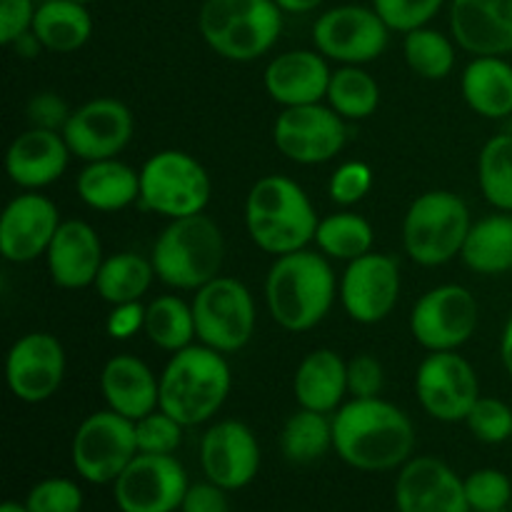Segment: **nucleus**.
<instances>
[{
  "instance_id": "f257e3e1",
  "label": "nucleus",
  "mask_w": 512,
  "mask_h": 512,
  "mask_svg": "<svg viewBox=\"0 0 512 512\" xmlns=\"http://www.w3.org/2000/svg\"><path fill=\"white\" fill-rule=\"evenodd\" d=\"M415 448L413 420L383 398H350L333 413V450L363 473L403 468Z\"/></svg>"
},
{
  "instance_id": "f03ea898",
  "label": "nucleus",
  "mask_w": 512,
  "mask_h": 512,
  "mask_svg": "<svg viewBox=\"0 0 512 512\" xmlns=\"http://www.w3.org/2000/svg\"><path fill=\"white\" fill-rule=\"evenodd\" d=\"M338 278L323 253L303 248L280 255L265 278V305L288 333H305L323 323L338 298Z\"/></svg>"
},
{
  "instance_id": "7ed1b4c3",
  "label": "nucleus",
  "mask_w": 512,
  "mask_h": 512,
  "mask_svg": "<svg viewBox=\"0 0 512 512\" xmlns=\"http://www.w3.org/2000/svg\"><path fill=\"white\" fill-rule=\"evenodd\" d=\"M233 375L223 353L208 345H188L173 353L160 373V410L185 428H195L218 415L230 395Z\"/></svg>"
},
{
  "instance_id": "20e7f679",
  "label": "nucleus",
  "mask_w": 512,
  "mask_h": 512,
  "mask_svg": "<svg viewBox=\"0 0 512 512\" xmlns=\"http://www.w3.org/2000/svg\"><path fill=\"white\" fill-rule=\"evenodd\" d=\"M318 223L308 193L285 175H265L245 198V228L250 240L275 258L308 248L315 240Z\"/></svg>"
},
{
  "instance_id": "39448f33",
  "label": "nucleus",
  "mask_w": 512,
  "mask_h": 512,
  "mask_svg": "<svg viewBox=\"0 0 512 512\" xmlns=\"http://www.w3.org/2000/svg\"><path fill=\"white\" fill-rule=\"evenodd\" d=\"M150 260L165 285L195 293L223 270V230L205 213L170 220L155 238Z\"/></svg>"
},
{
  "instance_id": "423d86ee",
  "label": "nucleus",
  "mask_w": 512,
  "mask_h": 512,
  "mask_svg": "<svg viewBox=\"0 0 512 512\" xmlns=\"http://www.w3.org/2000/svg\"><path fill=\"white\" fill-rule=\"evenodd\" d=\"M198 30L220 58L250 63L278 43L283 10L275 0H203Z\"/></svg>"
},
{
  "instance_id": "0eeeda50",
  "label": "nucleus",
  "mask_w": 512,
  "mask_h": 512,
  "mask_svg": "<svg viewBox=\"0 0 512 512\" xmlns=\"http://www.w3.org/2000/svg\"><path fill=\"white\" fill-rule=\"evenodd\" d=\"M470 210L450 190H428L410 203L403 218V245L410 260L438 268L463 253L470 233Z\"/></svg>"
},
{
  "instance_id": "6e6552de",
  "label": "nucleus",
  "mask_w": 512,
  "mask_h": 512,
  "mask_svg": "<svg viewBox=\"0 0 512 512\" xmlns=\"http://www.w3.org/2000/svg\"><path fill=\"white\" fill-rule=\"evenodd\" d=\"M210 190L208 170L185 150H160L140 168V205L168 220L205 213Z\"/></svg>"
},
{
  "instance_id": "1a4fd4ad",
  "label": "nucleus",
  "mask_w": 512,
  "mask_h": 512,
  "mask_svg": "<svg viewBox=\"0 0 512 512\" xmlns=\"http://www.w3.org/2000/svg\"><path fill=\"white\" fill-rule=\"evenodd\" d=\"M193 315L198 340L218 353H238L255 333V300L248 285L218 275L195 290Z\"/></svg>"
},
{
  "instance_id": "9d476101",
  "label": "nucleus",
  "mask_w": 512,
  "mask_h": 512,
  "mask_svg": "<svg viewBox=\"0 0 512 512\" xmlns=\"http://www.w3.org/2000/svg\"><path fill=\"white\" fill-rule=\"evenodd\" d=\"M135 455V423L110 408L88 415L70 443L75 473L93 485H113Z\"/></svg>"
},
{
  "instance_id": "9b49d317",
  "label": "nucleus",
  "mask_w": 512,
  "mask_h": 512,
  "mask_svg": "<svg viewBox=\"0 0 512 512\" xmlns=\"http://www.w3.org/2000/svg\"><path fill=\"white\" fill-rule=\"evenodd\" d=\"M388 43L390 28L373 5H338L313 23L315 50L340 65L373 63Z\"/></svg>"
},
{
  "instance_id": "f8f14e48",
  "label": "nucleus",
  "mask_w": 512,
  "mask_h": 512,
  "mask_svg": "<svg viewBox=\"0 0 512 512\" xmlns=\"http://www.w3.org/2000/svg\"><path fill=\"white\" fill-rule=\"evenodd\" d=\"M480 323V305L463 285H438L420 295L410 313V333L428 353L458 350L475 335Z\"/></svg>"
},
{
  "instance_id": "ddd939ff",
  "label": "nucleus",
  "mask_w": 512,
  "mask_h": 512,
  "mask_svg": "<svg viewBox=\"0 0 512 512\" xmlns=\"http://www.w3.org/2000/svg\"><path fill=\"white\" fill-rule=\"evenodd\" d=\"M415 395L433 420L465 423L480 398L478 373L458 350L430 353L415 373Z\"/></svg>"
},
{
  "instance_id": "4468645a",
  "label": "nucleus",
  "mask_w": 512,
  "mask_h": 512,
  "mask_svg": "<svg viewBox=\"0 0 512 512\" xmlns=\"http://www.w3.org/2000/svg\"><path fill=\"white\" fill-rule=\"evenodd\" d=\"M188 488V473L175 455L138 453L113 483V498L120 512H175Z\"/></svg>"
},
{
  "instance_id": "2eb2a0df",
  "label": "nucleus",
  "mask_w": 512,
  "mask_h": 512,
  "mask_svg": "<svg viewBox=\"0 0 512 512\" xmlns=\"http://www.w3.org/2000/svg\"><path fill=\"white\" fill-rule=\"evenodd\" d=\"M345 138V118L323 103L283 108L273 125L275 148L298 165L328 163L345 148Z\"/></svg>"
},
{
  "instance_id": "dca6fc26",
  "label": "nucleus",
  "mask_w": 512,
  "mask_h": 512,
  "mask_svg": "<svg viewBox=\"0 0 512 512\" xmlns=\"http://www.w3.org/2000/svg\"><path fill=\"white\" fill-rule=\"evenodd\" d=\"M403 288L400 265L393 255L373 253L350 260L340 278V303L350 320L375 325L395 310Z\"/></svg>"
},
{
  "instance_id": "f3484780",
  "label": "nucleus",
  "mask_w": 512,
  "mask_h": 512,
  "mask_svg": "<svg viewBox=\"0 0 512 512\" xmlns=\"http://www.w3.org/2000/svg\"><path fill=\"white\" fill-rule=\"evenodd\" d=\"M135 120L125 103L115 98H95L70 113L63 138L75 158L93 160L118 158L133 138Z\"/></svg>"
},
{
  "instance_id": "a211bd4d",
  "label": "nucleus",
  "mask_w": 512,
  "mask_h": 512,
  "mask_svg": "<svg viewBox=\"0 0 512 512\" xmlns=\"http://www.w3.org/2000/svg\"><path fill=\"white\" fill-rule=\"evenodd\" d=\"M65 378V348L53 333H28L5 358V383L20 403L38 405L53 398Z\"/></svg>"
},
{
  "instance_id": "6ab92c4d",
  "label": "nucleus",
  "mask_w": 512,
  "mask_h": 512,
  "mask_svg": "<svg viewBox=\"0 0 512 512\" xmlns=\"http://www.w3.org/2000/svg\"><path fill=\"white\" fill-rule=\"evenodd\" d=\"M55 203L38 190H25L5 205L0 215V253L8 263L25 265L48 253L60 228Z\"/></svg>"
},
{
  "instance_id": "aec40b11",
  "label": "nucleus",
  "mask_w": 512,
  "mask_h": 512,
  "mask_svg": "<svg viewBox=\"0 0 512 512\" xmlns=\"http://www.w3.org/2000/svg\"><path fill=\"white\" fill-rule=\"evenodd\" d=\"M200 465L205 478L228 493L245 488L260 470L258 438L240 420H220L200 440Z\"/></svg>"
},
{
  "instance_id": "412c9836",
  "label": "nucleus",
  "mask_w": 512,
  "mask_h": 512,
  "mask_svg": "<svg viewBox=\"0 0 512 512\" xmlns=\"http://www.w3.org/2000/svg\"><path fill=\"white\" fill-rule=\"evenodd\" d=\"M398 512H470L465 480L433 455L410 458L395 480Z\"/></svg>"
},
{
  "instance_id": "4be33fe9",
  "label": "nucleus",
  "mask_w": 512,
  "mask_h": 512,
  "mask_svg": "<svg viewBox=\"0 0 512 512\" xmlns=\"http://www.w3.org/2000/svg\"><path fill=\"white\" fill-rule=\"evenodd\" d=\"M450 33L473 55L512 53V0H450Z\"/></svg>"
},
{
  "instance_id": "5701e85b",
  "label": "nucleus",
  "mask_w": 512,
  "mask_h": 512,
  "mask_svg": "<svg viewBox=\"0 0 512 512\" xmlns=\"http://www.w3.org/2000/svg\"><path fill=\"white\" fill-rule=\"evenodd\" d=\"M103 260L100 235L85 220H63L48 253H45L50 280L63 290L95 285Z\"/></svg>"
},
{
  "instance_id": "b1692460",
  "label": "nucleus",
  "mask_w": 512,
  "mask_h": 512,
  "mask_svg": "<svg viewBox=\"0 0 512 512\" xmlns=\"http://www.w3.org/2000/svg\"><path fill=\"white\" fill-rule=\"evenodd\" d=\"M328 58L318 50H288L275 55L263 73V85L270 98L283 108L313 105L328 95Z\"/></svg>"
},
{
  "instance_id": "393cba45",
  "label": "nucleus",
  "mask_w": 512,
  "mask_h": 512,
  "mask_svg": "<svg viewBox=\"0 0 512 512\" xmlns=\"http://www.w3.org/2000/svg\"><path fill=\"white\" fill-rule=\"evenodd\" d=\"M70 148L58 130L28 128L10 143L5 153L8 178L23 190H43L65 173Z\"/></svg>"
},
{
  "instance_id": "a878e982",
  "label": "nucleus",
  "mask_w": 512,
  "mask_h": 512,
  "mask_svg": "<svg viewBox=\"0 0 512 512\" xmlns=\"http://www.w3.org/2000/svg\"><path fill=\"white\" fill-rule=\"evenodd\" d=\"M100 393L110 410L133 423L160 408V378L135 355H115L103 365Z\"/></svg>"
},
{
  "instance_id": "bb28decb",
  "label": "nucleus",
  "mask_w": 512,
  "mask_h": 512,
  "mask_svg": "<svg viewBox=\"0 0 512 512\" xmlns=\"http://www.w3.org/2000/svg\"><path fill=\"white\" fill-rule=\"evenodd\" d=\"M293 393L300 408L335 413L348 395V363L330 348L313 350L295 370Z\"/></svg>"
},
{
  "instance_id": "cd10ccee",
  "label": "nucleus",
  "mask_w": 512,
  "mask_h": 512,
  "mask_svg": "<svg viewBox=\"0 0 512 512\" xmlns=\"http://www.w3.org/2000/svg\"><path fill=\"white\" fill-rule=\"evenodd\" d=\"M460 90L468 108L483 118L512 115V65L503 55H475L465 65Z\"/></svg>"
},
{
  "instance_id": "c85d7f7f",
  "label": "nucleus",
  "mask_w": 512,
  "mask_h": 512,
  "mask_svg": "<svg viewBox=\"0 0 512 512\" xmlns=\"http://www.w3.org/2000/svg\"><path fill=\"white\" fill-rule=\"evenodd\" d=\"M75 188L80 200L98 213H118L140 203V173L118 158L85 163Z\"/></svg>"
},
{
  "instance_id": "c756f323",
  "label": "nucleus",
  "mask_w": 512,
  "mask_h": 512,
  "mask_svg": "<svg viewBox=\"0 0 512 512\" xmlns=\"http://www.w3.org/2000/svg\"><path fill=\"white\" fill-rule=\"evenodd\" d=\"M30 33L50 53H75L93 35V18H90L85 3L45 0L35 10Z\"/></svg>"
},
{
  "instance_id": "7c9ffc66",
  "label": "nucleus",
  "mask_w": 512,
  "mask_h": 512,
  "mask_svg": "<svg viewBox=\"0 0 512 512\" xmlns=\"http://www.w3.org/2000/svg\"><path fill=\"white\" fill-rule=\"evenodd\" d=\"M463 263L478 275H503L512 270V215L495 213L470 225Z\"/></svg>"
},
{
  "instance_id": "2f4dec72",
  "label": "nucleus",
  "mask_w": 512,
  "mask_h": 512,
  "mask_svg": "<svg viewBox=\"0 0 512 512\" xmlns=\"http://www.w3.org/2000/svg\"><path fill=\"white\" fill-rule=\"evenodd\" d=\"M153 278H158L153 260L128 250V253L108 255L103 260V268L95 278V290L110 305L140 303V298L153 285Z\"/></svg>"
},
{
  "instance_id": "473e14b6",
  "label": "nucleus",
  "mask_w": 512,
  "mask_h": 512,
  "mask_svg": "<svg viewBox=\"0 0 512 512\" xmlns=\"http://www.w3.org/2000/svg\"><path fill=\"white\" fill-rule=\"evenodd\" d=\"M143 333L155 348L168 353L188 348L193 345V338H198L193 303H185L178 295H160L145 305Z\"/></svg>"
},
{
  "instance_id": "72a5a7b5",
  "label": "nucleus",
  "mask_w": 512,
  "mask_h": 512,
  "mask_svg": "<svg viewBox=\"0 0 512 512\" xmlns=\"http://www.w3.org/2000/svg\"><path fill=\"white\" fill-rule=\"evenodd\" d=\"M280 450L285 460L295 465H308L325 458L328 450H333V418L300 408L285 420L280 430Z\"/></svg>"
},
{
  "instance_id": "f704fd0d",
  "label": "nucleus",
  "mask_w": 512,
  "mask_h": 512,
  "mask_svg": "<svg viewBox=\"0 0 512 512\" xmlns=\"http://www.w3.org/2000/svg\"><path fill=\"white\" fill-rule=\"evenodd\" d=\"M315 243L325 258L350 263L373 250L375 233L373 225L363 215L353 213V210H340V213L320 218Z\"/></svg>"
},
{
  "instance_id": "c9c22d12",
  "label": "nucleus",
  "mask_w": 512,
  "mask_h": 512,
  "mask_svg": "<svg viewBox=\"0 0 512 512\" xmlns=\"http://www.w3.org/2000/svg\"><path fill=\"white\" fill-rule=\"evenodd\" d=\"M330 108L345 120H365L378 110L380 85L363 65H340L333 70L325 95Z\"/></svg>"
},
{
  "instance_id": "e433bc0d",
  "label": "nucleus",
  "mask_w": 512,
  "mask_h": 512,
  "mask_svg": "<svg viewBox=\"0 0 512 512\" xmlns=\"http://www.w3.org/2000/svg\"><path fill=\"white\" fill-rule=\"evenodd\" d=\"M478 185L493 208L512 213V133L490 138L478 158Z\"/></svg>"
},
{
  "instance_id": "4c0bfd02",
  "label": "nucleus",
  "mask_w": 512,
  "mask_h": 512,
  "mask_svg": "<svg viewBox=\"0 0 512 512\" xmlns=\"http://www.w3.org/2000/svg\"><path fill=\"white\" fill-rule=\"evenodd\" d=\"M403 55L408 68L425 80H443L455 68V43L428 25L405 33Z\"/></svg>"
},
{
  "instance_id": "58836bf2",
  "label": "nucleus",
  "mask_w": 512,
  "mask_h": 512,
  "mask_svg": "<svg viewBox=\"0 0 512 512\" xmlns=\"http://www.w3.org/2000/svg\"><path fill=\"white\" fill-rule=\"evenodd\" d=\"M183 428L173 415L165 410H153L145 418L135 420V440H138V453L145 455H175V450L183 443Z\"/></svg>"
},
{
  "instance_id": "ea45409f",
  "label": "nucleus",
  "mask_w": 512,
  "mask_h": 512,
  "mask_svg": "<svg viewBox=\"0 0 512 512\" xmlns=\"http://www.w3.org/2000/svg\"><path fill=\"white\" fill-rule=\"evenodd\" d=\"M465 498L475 512H503L510 508L512 483L508 475L495 468L475 470L465 478Z\"/></svg>"
},
{
  "instance_id": "a19ab883",
  "label": "nucleus",
  "mask_w": 512,
  "mask_h": 512,
  "mask_svg": "<svg viewBox=\"0 0 512 512\" xmlns=\"http://www.w3.org/2000/svg\"><path fill=\"white\" fill-rule=\"evenodd\" d=\"M465 425L480 443L500 445L512 438V408L503 400L480 395L465 418Z\"/></svg>"
},
{
  "instance_id": "79ce46f5",
  "label": "nucleus",
  "mask_w": 512,
  "mask_h": 512,
  "mask_svg": "<svg viewBox=\"0 0 512 512\" xmlns=\"http://www.w3.org/2000/svg\"><path fill=\"white\" fill-rule=\"evenodd\" d=\"M448 0H373V8L395 33L425 28Z\"/></svg>"
},
{
  "instance_id": "37998d69",
  "label": "nucleus",
  "mask_w": 512,
  "mask_h": 512,
  "mask_svg": "<svg viewBox=\"0 0 512 512\" xmlns=\"http://www.w3.org/2000/svg\"><path fill=\"white\" fill-rule=\"evenodd\" d=\"M25 508L30 512H80L83 510V490L75 480L45 478L30 488Z\"/></svg>"
},
{
  "instance_id": "c03bdc74",
  "label": "nucleus",
  "mask_w": 512,
  "mask_h": 512,
  "mask_svg": "<svg viewBox=\"0 0 512 512\" xmlns=\"http://www.w3.org/2000/svg\"><path fill=\"white\" fill-rule=\"evenodd\" d=\"M370 188H373V170L360 163V160H350V163H343L335 170L333 178H330L328 193L333 203L350 208V205L360 203L370 193Z\"/></svg>"
},
{
  "instance_id": "a18cd8bd",
  "label": "nucleus",
  "mask_w": 512,
  "mask_h": 512,
  "mask_svg": "<svg viewBox=\"0 0 512 512\" xmlns=\"http://www.w3.org/2000/svg\"><path fill=\"white\" fill-rule=\"evenodd\" d=\"M385 385V370L378 358L368 353L348 360V395L350 398H380Z\"/></svg>"
},
{
  "instance_id": "49530a36",
  "label": "nucleus",
  "mask_w": 512,
  "mask_h": 512,
  "mask_svg": "<svg viewBox=\"0 0 512 512\" xmlns=\"http://www.w3.org/2000/svg\"><path fill=\"white\" fill-rule=\"evenodd\" d=\"M25 113H28L30 128L58 130V133H63L65 123H68L73 110L65 105V100L58 93H38L30 98Z\"/></svg>"
},
{
  "instance_id": "de8ad7c7",
  "label": "nucleus",
  "mask_w": 512,
  "mask_h": 512,
  "mask_svg": "<svg viewBox=\"0 0 512 512\" xmlns=\"http://www.w3.org/2000/svg\"><path fill=\"white\" fill-rule=\"evenodd\" d=\"M35 10L33 0H0V43L10 48L15 40L30 33Z\"/></svg>"
},
{
  "instance_id": "09e8293b",
  "label": "nucleus",
  "mask_w": 512,
  "mask_h": 512,
  "mask_svg": "<svg viewBox=\"0 0 512 512\" xmlns=\"http://www.w3.org/2000/svg\"><path fill=\"white\" fill-rule=\"evenodd\" d=\"M225 493L228 490L210 483V480L190 485L183 498V505H180V512H230L228 495Z\"/></svg>"
},
{
  "instance_id": "8fccbe9b",
  "label": "nucleus",
  "mask_w": 512,
  "mask_h": 512,
  "mask_svg": "<svg viewBox=\"0 0 512 512\" xmlns=\"http://www.w3.org/2000/svg\"><path fill=\"white\" fill-rule=\"evenodd\" d=\"M145 325V305L140 303H123V305H113L108 315V335L115 340H128L133 338L138 330H143Z\"/></svg>"
},
{
  "instance_id": "3c124183",
  "label": "nucleus",
  "mask_w": 512,
  "mask_h": 512,
  "mask_svg": "<svg viewBox=\"0 0 512 512\" xmlns=\"http://www.w3.org/2000/svg\"><path fill=\"white\" fill-rule=\"evenodd\" d=\"M275 3L280 5L283 13L300 15V13H313V10H318L325 0H275Z\"/></svg>"
},
{
  "instance_id": "603ef678",
  "label": "nucleus",
  "mask_w": 512,
  "mask_h": 512,
  "mask_svg": "<svg viewBox=\"0 0 512 512\" xmlns=\"http://www.w3.org/2000/svg\"><path fill=\"white\" fill-rule=\"evenodd\" d=\"M500 360H503L505 370H508L512 378V315L508 323H505L503 338H500Z\"/></svg>"
},
{
  "instance_id": "864d4df0",
  "label": "nucleus",
  "mask_w": 512,
  "mask_h": 512,
  "mask_svg": "<svg viewBox=\"0 0 512 512\" xmlns=\"http://www.w3.org/2000/svg\"><path fill=\"white\" fill-rule=\"evenodd\" d=\"M0 512H30L28 508H25V503H13V500H8V503H3V508H0Z\"/></svg>"
},
{
  "instance_id": "5fc2aeb1",
  "label": "nucleus",
  "mask_w": 512,
  "mask_h": 512,
  "mask_svg": "<svg viewBox=\"0 0 512 512\" xmlns=\"http://www.w3.org/2000/svg\"><path fill=\"white\" fill-rule=\"evenodd\" d=\"M75 3H85V5H88V3H93V0H75Z\"/></svg>"
},
{
  "instance_id": "6e6d98bb",
  "label": "nucleus",
  "mask_w": 512,
  "mask_h": 512,
  "mask_svg": "<svg viewBox=\"0 0 512 512\" xmlns=\"http://www.w3.org/2000/svg\"><path fill=\"white\" fill-rule=\"evenodd\" d=\"M510 510H512V500H510Z\"/></svg>"
}]
</instances>
